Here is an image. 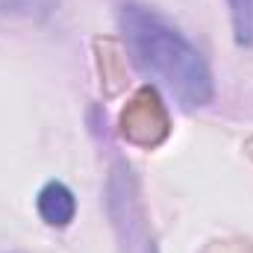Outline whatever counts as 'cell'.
Here are the masks:
<instances>
[{
	"mask_svg": "<svg viewBox=\"0 0 253 253\" xmlns=\"http://www.w3.org/2000/svg\"><path fill=\"white\" fill-rule=\"evenodd\" d=\"M121 33L135 65L159 85H165L183 106H206L215 97L206 59L165 18L138 3H126L121 9Z\"/></svg>",
	"mask_w": 253,
	"mask_h": 253,
	"instance_id": "6da1fadb",
	"label": "cell"
},
{
	"mask_svg": "<svg viewBox=\"0 0 253 253\" xmlns=\"http://www.w3.org/2000/svg\"><path fill=\"white\" fill-rule=\"evenodd\" d=\"M36 209L44 218V224H50V227H68L74 221V215H77L74 191L68 189L65 183H47L44 189L39 191Z\"/></svg>",
	"mask_w": 253,
	"mask_h": 253,
	"instance_id": "7a4b0ae2",
	"label": "cell"
},
{
	"mask_svg": "<svg viewBox=\"0 0 253 253\" xmlns=\"http://www.w3.org/2000/svg\"><path fill=\"white\" fill-rule=\"evenodd\" d=\"M233 30L239 44H253V0H230Z\"/></svg>",
	"mask_w": 253,
	"mask_h": 253,
	"instance_id": "3957f363",
	"label": "cell"
}]
</instances>
